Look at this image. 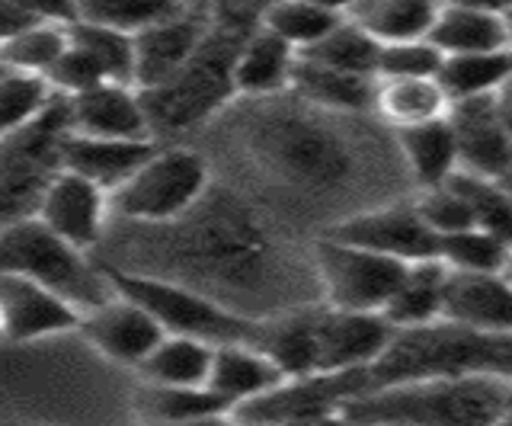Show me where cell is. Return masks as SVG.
I'll list each match as a JSON object with an SVG mask.
<instances>
[{
	"mask_svg": "<svg viewBox=\"0 0 512 426\" xmlns=\"http://www.w3.org/2000/svg\"><path fill=\"white\" fill-rule=\"evenodd\" d=\"M128 231L132 241L100 257L103 266L180 282L250 321L298 305L292 302L295 266L260 212L231 189L212 183L183 218L167 225H128Z\"/></svg>",
	"mask_w": 512,
	"mask_h": 426,
	"instance_id": "obj_1",
	"label": "cell"
},
{
	"mask_svg": "<svg viewBox=\"0 0 512 426\" xmlns=\"http://www.w3.org/2000/svg\"><path fill=\"white\" fill-rule=\"evenodd\" d=\"M250 103L244 145L272 180L336 202L343 218L416 193L394 132L375 116L327 113L295 93Z\"/></svg>",
	"mask_w": 512,
	"mask_h": 426,
	"instance_id": "obj_2",
	"label": "cell"
},
{
	"mask_svg": "<svg viewBox=\"0 0 512 426\" xmlns=\"http://www.w3.org/2000/svg\"><path fill=\"white\" fill-rule=\"evenodd\" d=\"M512 407V378L464 375L375 388L343 407L352 426H496Z\"/></svg>",
	"mask_w": 512,
	"mask_h": 426,
	"instance_id": "obj_3",
	"label": "cell"
},
{
	"mask_svg": "<svg viewBox=\"0 0 512 426\" xmlns=\"http://www.w3.org/2000/svg\"><path fill=\"white\" fill-rule=\"evenodd\" d=\"M464 375L512 378V334H484L445 318L397 330L388 350L368 369V391Z\"/></svg>",
	"mask_w": 512,
	"mask_h": 426,
	"instance_id": "obj_4",
	"label": "cell"
},
{
	"mask_svg": "<svg viewBox=\"0 0 512 426\" xmlns=\"http://www.w3.org/2000/svg\"><path fill=\"white\" fill-rule=\"evenodd\" d=\"M0 273L39 282L80 314L106 305L116 295L106 266L87 250L58 238L36 215L0 228Z\"/></svg>",
	"mask_w": 512,
	"mask_h": 426,
	"instance_id": "obj_5",
	"label": "cell"
},
{
	"mask_svg": "<svg viewBox=\"0 0 512 426\" xmlns=\"http://www.w3.org/2000/svg\"><path fill=\"white\" fill-rule=\"evenodd\" d=\"M68 135V100L55 93L36 122L0 141V228L39 212L45 189L64 170L61 154Z\"/></svg>",
	"mask_w": 512,
	"mask_h": 426,
	"instance_id": "obj_6",
	"label": "cell"
},
{
	"mask_svg": "<svg viewBox=\"0 0 512 426\" xmlns=\"http://www.w3.org/2000/svg\"><path fill=\"white\" fill-rule=\"evenodd\" d=\"M208 189L212 170L199 151L160 145L109 196V209L125 225H167L196 209Z\"/></svg>",
	"mask_w": 512,
	"mask_h": 426,
	"instance_id": "obj_7",
	"label": "cell"
},
{
	"mask_svg": "<svg viewBox=\"0 0 512 426\" xmlns=\"http://www.w3.org/2000/svg\"><path fill=\"white\" fill-rule=\"evenodd\" d=\"M119 295L138 302L151 318L164 327V334L176 337H196L212 346L221 343H253L260 321H250L244 314L218 305L215 298H208L196 289H186L180 282L144 276V273H125L106 266Z\"/></svg>",
	"mask_w": 512,
	"mask_h": 426,
	"instance_id": "obj_8",
	"label": "cell"
},
{
	"mask_svg": "<svg viewBox=\"0 0 512 426\" xmlns=\"http://www.w3.org/2000/svg\"><path fill=\"white\" fill-rule=\"evenodd\" d=\"M311 266L324 305L381 314L410 263H397L375 254V250L320 234V241H314Z\"/></svg>",
	"mask_w": 512,
	"mask_h": 426,
	"instance_id": "obj_9",
	"label": "cell"
},
{
	"mask_svg": "<svg viewBox=\"0 0 512 426\" xmlns=\"http://www.w3.org/2000/svg\"><path fill=\"white\" fill-rule=\"evenodd\" d=\"M368 394V369L359 372H314L301 378H285L282 385L260 394L231 414L240 426L269 423V420H304L343 414L349 401Z\"/></svg>",
	"mask_w": 512,
	"mask_h": 426,
	"instance_id": "obj_10",
	"label": "cell"
},
{
	"mask_svg": "<svg viewBox=\"0 0 512 426\" xmlns=\"http://www.w3.org/2000/svg\"><path fill=\"white\" fill-rule=\"evenodd\" d=\"M324 234L336 241L375 250V254L391 257L397 263H423L439 257V238L429 231L423 215L416 212L413 196L356 212L343 218V222L324 228Z\"/></svg>",
	"mask_w": 512,
	"mask_h": 426,
	"instance_id": "obj_11",
	"label": "cell"
},
{
	"mask_svg": "<svg viewBox=\"0 0 512 426\" xmlns=\"http://www.w3.org/2000/svg\"><path fill=\"white\" fill-rule=\"evenodd\" d=\"M36 218L52 228L58 238L87 250V254H96L106 241V228L112 218L109 193L71 170H61L52 186L45 189Z\"/></svg>",
	"mask_w": 512,
	"mask_h": 426,
	"instance_id": "obj_12",
	"label": "cell"
},
{
	"mask_svg": "<svg viewBox=\"0 0 512 426\" xmlns=\"http://www.w3.org/2000/svg\"><path fill=\"white\" fill-rule=\"evenodd\" d=\"M80 314L61 295L13 273H0V340L32 343L80 330Z\"/></svg>",
	"mask_w": 512,
	"mask_h": 426,
	"instance_id": "obj_13",
	"label": "cell"
},
{
	"mask_svg": "<svg viewBox=\"0 0 512 426\" xmlns=\"http://www.w3.org/2000/svg\"><path fill=\"white\" fill-rule=\"evenodd\" d=\"M397 330L384 321V314L343 311L320 302L317 350L320 372H359L372 369L388 350Z\"/></svg>",
	"mask_w": 512,
	"mask_h": 426,
	"instance_id": "obj_14",
	"label": "cell"
},
{
	"mask_svg": "<svg viewBox=\"0 0 512 426\" xmlns=\"http://www.w3.org/2000/svg\"><path fill=\"white\" fill-rule=\"evenodd\" d=\"M80 334L96 353L119 362V366H141L151 356L154 346L164 340V327H160L148 311L125 295H112L106 305L93 308L80 321Z\"/></svg>",
	"mask_w": 512,
	"mask_h": 426,
	"instance_id": "obj_15",
	"label": "cell"
},
{
	"mask_svg": "<svg viewBox=\"0 0 512 426\" xmlns=\"http://www.w3.org/2000/svg\"><path fill=\"white\" fill-rule=\"evenodd\" d=\"M208 33V10H183L135 36L132 84L144 93L180 74Z\"/></svg>",
	"mask_w": 512,
	"mask_h": 426,
	"instance_id": "obj_16",
	"label": "cell"
},
{
	"mask_svg": "<svg viewBox=\"0 0 512 426\" xmlns=\"http://www.w3.org/2000/svg\"><path fill=\"white\" fill-rule=\"evenodd\" d=\"M448 125H452L458 141V164L464 173L487 180H503L512 170V135L496 113L493 97L461 100L448 109Z\"/></svg>",
	"mask_w": 512,
	"mask_h": 426,
	"instance_id": "obj_17",
	"label": "cell"
},
{
	"mask_svg": "<svg viewBox=\"0 0 512 426\" xmlns=\"http://www.w3.org/2000/svg\"><path fill=\"white\" fill-rule=\"evenodd\" d=\"M68 100V122L74 135L87 138H128L154 141L148 109L135 84H100Z\"/></svg>",
	"mask_w": 512,
	"mask_h": 426,
	"instance_id": "obj_18",
	"label": "cell"
},
{
	"mask_svg": "<svg viewBox=\"0 0 512 426\" xmlns=\"http://www.w3.org/2000/svg\"><path fill=\"white\" fill-rule=\"evenodd\" d=\"M442 318L484 334H512V282L506 273L448 270Z\"/></svg>",
	"mask_w": 512,
	"mask_h": 426,
	"instance_id": "obj_19",
	"label": "cell"
},
{
	"mask_svg": "<svg viewBox=\"0 0 512 426\" xmlns=\"http://www.w3.org/2000/svg\"><path fill=\"white\" fill-rule=\"evenodd\" d=\"M160 148V141H128V138H87L68 135L61 164L112 196L128 177Z\"/></svg>",
	"mask_w": 512,
	"mask_h": 426,
	"instance_id": "obj_20",
	"label": "cell"
},
{
	"mask_svg": "<svg viewBox=\"0 0 512 426\" xmlns=\"http://www.w3.org/2000/svg\"><path fill=\"white\" fill-rule=\"evenodd\" d=\"M317 324H320V302L285 308L260 321L253 346H260V350L282 369L285 378L314 375L320 372Z\"/></svg>",
	"mask_w": 512,
	"mask_h": 426,
	"instance_id": "obj_21",
	"label": "cell"
},
{
	"mask_svg": "<svg viewBox=\"0 0 512 426\" xmlns=\"http://www.w3.org/2000/svg\"><path fill=\"white\" fill-rule=\"evenodd\" d=\"M448 100L439 77H375L372 116L391 132L448 119Z\"/></svg>",
	"mask_w": 512,
	"mask_h": 426,
	"instance_id": "obj_22",
	"label": "cell"
},
{
	"mask_svg": "<svg viewBox=\"0 0 512 426\" xmlns=\"http://www.w3.org/2000/svg\"><path fill=\"white\" fill-rule=\"evenodd\" d=\"M298 65V52L269 29L256 26L244 39L234 61V90L244 100L279 97L292 87V74Z\"/></svg>",
	"mask_w": 512,
	"mask_h": 426,
	"instance_id": "obj_23",
	"label": "cell"
},
{
	"mask_svg": "<svg viewBox=\"0 0 512 426\" xmlns=\"http://www.w3.org/2000/svg\"><path fill=\"white\" fill-rule=\"evenodd\" d=\"M285 382L282 369L272 362L260 346L253 343H221L215 346L212 372H208V385L231 410L247 404L260 394L272 391Z\"/></svg>",
	"mask_w": 512,
	"mask_h": 426,
	"instance_id": "obj_24",
	"label": "cell"
},
{
	"mask_svg": "<svg viewBox=\"0 0 512 426\" xmlns=\"http://www.w3.org/2000/svg\"><path fill=\"white\" fill-rule=\"evenodd\" d=\"M298 100L311 103L327 113H346V116H372V100H375V77L336 71L327 65L298 55V65L292 74V87Z\"/></svg>",
	"mask_w": 512,
	"mask_h": 426,
	"instance_id": "obj_25",
	"label": "cell"
},
{
	"mask_svg": "<svg viewBox=\"0 0 512 426\" xmlns=\"http://www.w3.org/2000/svg\"><path fill=\"white\" fill-rule=\"evenodd\" d=\"M394 138H397L400 161H404V170H407L416 193L448 183L461 170L458 141H455V132H452V125H448V119L394 132Z\"/></svg>",
	"mask_w": 512,
	"mask_h": 426,
	"instance_id": "obj_26",
	"label": "cell"
},
{
	"mask_svg": "<svg viewBox=\"0 0 512 426\" xmlns=\"http://www.w3.org/2000/svg\"><path fill=\"white\" fill-rule=\"evenodd\" d=\"M445 279H448V266L436 260H423V263H410L404 276H400L394 295L384 305V321L394 330H410V327H423L432 321H442V308H445Z\"/></svg>",
	"mask_w": 512,
	"mask_h": 426,
	"instance_id": "obj_27",
	"label": "cell"
},
{
	"mask_svg": "<svg viewBox=\"0 0 512 426\" xmlns=\"http://www.w3.org/2000/svg\"><path fill=\"white\" fill-rule=\"evenodd\" d=\"M442 0H352L346 17L378 45L429 39Z\"/></svg>",
	"mask_w": 512,
	"mask_h": 426,
	"instance_id": "obj_28",
	"label": "cell"
},
{
	"mask_svg": "<svg viewBox=\"0 0 512 426\" xmlns=\"http://www.w3.org/2000/svg\"><path fill=\"white\" fill-rule=\"evenodd\" d=\"M429 42L442 52V58L506 49L503 13L474 7H442L436 23H432Z\"/></svg>",
	"mask_w": 512,
	"mask_h": 426,
	"instance_id": "obj_29",
	"label": "cell"
},
{
	"mask_svg": "<svg viewBox=\"0 0 512 426\" xmlns=\"http://www.w3.org/2000/svg\"><path fill=\"white\" fill-rule=\"evenodd\" d=\"M212 356H215L212 343L196 340V337L167 334L151 350V356L138 366V375H141V382H151V385L202 388V385H208Z\"/></svg>",
	"mask_w": 512,
	"mask_h": 426,
	"instance_id": "obj_30",
	"label": "cell"
},
{
	"mask_svg": "<svg viewBox=\"0 0 512 426\" xmlns=\"http://www.w3.org/2000/svg\"><path fill=\"white\" fill-rule=\"evenodd\" d=\"M224 404L212 388H180V385H151L141 382L135 391V417L138 426H154V423H183V420H199L212 414H228Z\"/></svg>",
	"mask_w": 512,
	"mask_h": 426,
	"instance_id": "obj_31",
	"label": "cell"
},
{
	"mask_svg": "<svg viewBox=\"0 0 512 426\" xmlns=\"http://www.w3.org/2000/svg\"><path fill=\"white\" fill-rule=\"evenodd\" d=\"M509 77H512V52L509 49L452 55V58H442V68H439V84L445 87L452 103L493 97Z\"/></svg>",
	"mask_w": 512,
	"mask_h": 426,
	"instance_id": "obj_32",
	"label": "cell"
},
{
	"mask_svg": "<svg viewBox=\"0 0 512 426\" xmlns=\"http://www.w3.org/2000/svg\"><path fill=\"white\" fill-rule=\"evenodd\" d=\"M68 42H71V23H29L0 45V65L48 81L52 68L68 52Z\"/></svg>",
	"mask_w": 512,
	"mask_h": 426,
	"instance_id": "obj_33",
	"label": "cell"
},
{
	"mask_svg": "<svg viewBox=\"0 0 512 426\" xmlns=\"http://www.w3.org/2000/svg\"><path fill=\"white\" fill-rule=\"evenodd\" d=\"M346 13H333L314 4H301V0H269L263 10V29H269L272 36H279L301 55L314 49L330 29L340 23Z\"/></svg>",
	"mask_w": 512,
	"mask_h": 426,
	"instance_id": "obj_34",
	"label": "cell"
},
{
	"mask_svg": "<svg viewBox=\"0 0 512 426\" xmlns=\"http://www.w3.org/2000/svg\"><path fill=\"white\" fill-rule=\"evenodd\" d=\"M183 10L180 0H77V20L116 29L125 36H138Z\"/></svg>",
	"mask_w": 512,
	"mask_h": 426,
	"instance_id": "obj_35",
	"label": "cell"
},
{
	"mask_svg": "<svg viewBox=\"0 0 512 426\" xmlns=\"http://www.w3.org/2000/svg\"><path fill=\"white\" fill-rule=\"evenodd\" d=\"M304 58L317 61V65H327L336 71H349V74H362V77H375L378 74V55L381 45L362 33V29L352 23L349 17H343L330 33L320 39L314 49L301 52Z\"/></svg>",
	"mask_w": 512,
	"mask_h": 426,
	"instance_id": "obj_36",
	"label": "cell"
},
{
	"mask_svg": "<svg viewBox=\"0 0 512 426\" xmlns=\"http://www.w3.org/2000/svg\"><path fill=\"white\" fill-rule=\"evenodd\" d=\"M52 100L55 90L45 77L10 68L0 71V141L36 122Z\"/></svg>",
	"mask_w": 512,
	"mask_h": 426,
	"instance_id": "obj_37",
	"label": "cell"
},
{
	"mask_svg": "<svg viewBox=\"0 0 512 426\" xmlns=\"http://www.w3.org/2000/svg\"><path fill=\"white\" fill-rule=\"evenodd\" d=\"M458 193L468 202V209L474 215V228L493 234L503 244L512 247V193L500 180H487V177H474V173L458 170L452 180Z\"/></svg>",
	"mask_w": 512,
	"mask_h": 426,
	"instance_id": "obj_38",
	"label": "cell"
},
{
	"mask_svg": "<svg viewBox=\"0 0 512 426\" xmlns=\"http://www.w3.org/2000/svg\"><path fill=\"white\" fill-rule=\"evenodd\" d=\"M509 250V244L480 228H464L439 238V260L455 273H503Z\"/></svg>",
	"mask_w": 512,
	"mask_h": 426,
	"instance_id": "obj_39",
	"label": "cell"
},
{
	"mask_svg": "<svg viewBox=\"0 0 512 426\" xmlns=\"http://www.w3.org/2000/svg\"><path fill=\"white\" fill-rule=\"evenodd\" d=\"M413 205L436 238H448V234L474 228V215L468 209V202H464V196L452 183L420 189V193H413Z\"/></svg>",
	"mask_w": 512,
	"mask_h": 426,
	"instance_id": "obj_40",
	"label": "cell"
},
{
	"mask_svg": "<svg viewBox=\"0 0 512 426\" xmlns=\"http://www.w3.org/2000/svg\"><path fill=\"white\" fill-rule=\"evenodd\" d=\"M442 52L429 39L381 45L375 77H439Z\"/></svg>",
	"mask_w": 512,
	"mask_h": 426,
	"instance_id": "obj_41",
	"label": "cell"
},
{
	"mask_svg": "<svg viewBox=\"0 0 512 426\" xmlns=\"http://www.w3.org/2000/svg\"><path fill=\"white\" fill-rule=\"evenodd\" d=\"M32 23H74L77 0H7Z\"/></svg>",
	"mask_w": 512,
	"mask_h": 426,
	"instance_id": "obj_42",
	"label": "cell"
},
{
	"mask_svg": "<svg viewBox=\"0 0 512 426\" xmlns=\"http://www.w3.org/2000/svg\"><path fill=\"white\" fill-rule=\"evenodd\" d=\"M253 426H352V423L343 414H330V417H304V420H269Z\"/></svg>",
	"mask_w": 512,
	"mask_h": 426,
	"instance_id": "obj_43",
	"label": "cell"
},
{
	"mask_svg": "<svg viewBox=\"0 0 512 426\" xmlns=\"http://www.w3.org/2000/svg\"><path fill=\"white\" fill-rule=\"evenodd\" d=\"M493 103H496V113H500V119H503V125L509 129V135H512V77L509 81L493 93Z\"/></svg>",
	"mask_w": 512,
	"mask_h": 426,
	"instance_id": "obj_44",
	"label": "cell"
},
{
	"mask_svg": "<svg viewBox=\"0 0 512 426\" xmlns=\"http://www.w3.org/2000/svg\"><path fill=\"white\" fill-rule=\"evenodd\" d=\"M442 7H474V10H496L506 13L512 0H442Z\"/></svg>",
	"mask_w": 512,
	"mask_h": 426,
	"instance_id": "obj_45",
	"label": "cell"
},
{
	"mask_svg": "<svg viewBox=\"0 0 512 426\" xmlns=\"http://www.w3.org/2000/svg\"><path fill=\"white\" fill-rule=\"evenodd\" d=\"M154 426H240L237 417L231 414H212V417H199V420H183V423H154Z\"/></svg>",
	"mask_w": 512,
	"mask_h": 426,
	"instance_id": "obj_46",
	"label": "cell"
},
{
	"mask_svg": "<svg viewBox=\"0 0 512 426\" xmlns=\"http://www.w3.org/2000/svg\"><path fill=\"white\" fill-rule=\"evenodd\" d=\"M301 4H314V7H324L333 13H346L352 7V0H301Z\"/></svg>",
	"mask_w": 512,
	"mask_h": 426,
	"instance_id": "obj_47",
	"label": "cell"
},
{
	"mask_svg": "<svg viewBox=\"0 0 512 426\" xmlns=\"http://www.w3.org/2000/svg\"><path fill=\"white\" fill-rule=\"evenodd\" d=\"M180 4L186 7V10H208L215 4V0H180Z\"/></svg>",
	"mask_w": 512,
	"mask_h": 426,
	"instance_id": "obj_48",
	"label": "cell"
},
{
	"mask_svg": "<svg viewBox=\"0 0 512 426\" xmlns=\"http://www.w3.org/2000/svg\"><path fill=\"white\" fill-rule=\"evenodd\" d=\"M503 26H506V49L512 52V7L503 13Z\"/></svg>",
	"mask_w": 512,
	"mask_h": 426,
	"instance_id": "obj_49",
	"label": "cell"
},
{
	"mask_svg": "<svg viewBox=\"0 0 512 426\" xmlns=\"http://www.w3.org/2000/svg\"><path fill=\"white\" fill-rule=\"evenodd\" d=\"M496 426H512V407H509L506 414L500 417V423H496Z\"/></svg>",
	"mask_w": 512,
	"mask_h": 426,
	"instance_id": "obj_50",
	"label": "cell"
},
{
	"mask_svg": "<svg viewBox=\"0 0 512 426\" xmlns=\"http://www.w3.org/2000/svg\"><path fill=\"white\" fill-rule=\"evenodd\" d=\"M503 273H506V279L512 282V250H509V260H506V270H503Z\"/></svg>",
	"mask_w": 512,
	"mask_h": 426,
	"instance_id": "obj_51",
	"label": "cell"
},
{
	"mask_svg": "<svg viewBox=\"0 0 512 426\" xmlns=\"http://www.w3.org/2000/svg\"><path fill=\"white\" fill-rule=\"evenodd\" d=\"M500 183H503V186H506V189H509V193H512V170H509V173H506V177H503V180H500Z\"/></svg>",
	"mask_w": 512,
	"mask_h": 426,
	"instance_id": "obj_52",
	"label": "cell"
},
{
	"mask_svg": "<svg viewBox=\"0 0 512 426\" xmlns=\"http://www.w3.org/2000/svg\"><path fill=\"white\" fill-rule=\"evenodd\" d=\"M16 426H36V423H16Z\"/></svg>",
	"mask_w": 512,
	"mask_h": 426,
	"instance_id": "obj_53",
	"label": "cell"
},
{
	"mask_svg": "<svg viewBox=\"0 0 512 426\" xmlns=\"http://www.w3.org/2000/svg\"><path fill=\"white\" fill-rule=\"evenodd\" d=\"M0 71H4V65H0Z\"/></svg>",
	"mask_w": 512,
	"mask_h": 426,
	"instance_id": "obj_54",
	"label": "cell"
}]
</instances>
